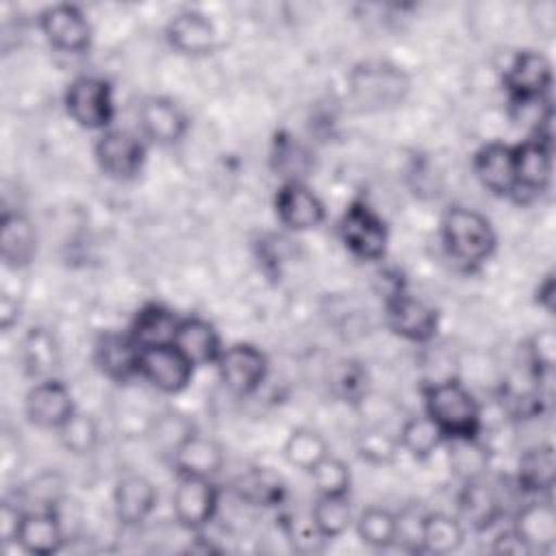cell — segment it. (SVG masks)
I'll return each instance as SVG.
<instances>
[{
    "label": "cell",
    "instance_id": "cell-15",
    "mask_svg": "<svg viewBox=\"0 0 556 556\" xmlns=\"http://www.w3.org/2000/svg\"><path fill=\"white\" fill-rule=\"evenodd\" d=\"M139 126L150 141L159 146H174L187 135L189 119L174 100L165 96H150L139 104Z\"/></svg>",
    "mask_w": 556,
    "mask_h": 556
},
{
    "label": "cell",
    "instance_id": "cell-17",
    "mask_svg": "<svg viewBox=\"0 0 556 556\" xmlns=\"http://www.w3.org/2000/svg\"><path fill=\"white\" fill-rule=\"evenodd\" d=\"M473 172L480 185L497 198H513L517 193L515 182V152L506 143H486L473 156Z\"/></svg>",
    "mask_w": 556,
    "mask_h": 556
},
{
    "label": "cell",
    "instance_id": "cell-20",
    "mask_svg": "<svg viewBox=\"0 0 556 556\" xmlns=\"http://www.w3.org/2000/svg\"><path fill=\"white\" fill-rule=\"evenodd\" d=\"M510 530L530 554L547 552L556 543V510L547 500H532L517 510Z\"/></svg>",
    "mask_w": 556,
    "mask_h": 556
},
{
    "label": "cell",
    "instance_id": "cell-16",
    "mask_svg": "<svg viewBox=\"0 0 556 556\" xmlns=\"http://www.w3.org/2000/svg\"><path fill=\"white\" fill-rule=\"evenodd\" d=\"M513 152L517 182L515 195H541L552 180V143L530 137L519 146H513Z\"/></svg>",
    "mask_w": 556,
    "mask_h": 556
},
{
    "label": "cell",
    "instance_id": "cell-9",
    "mask_svg": "<svg viewBox=\"0 0 556 556\" xmlns=\"http://www.w3.org/2000/svg\"><path fill=\"white\" fill-rule=\"evenodd\" d=\"M219 493L211 478L178 476L172 493V510L176 521L187 530H202L217 513Z\"/></svg>",
    "mask_w": 556,
    "mask_h": 556
},
{
    "label": "cell",
    "instance_id": "cell-2",
    "mask_svg": "<svg viewBox=\"0 0 556 556\" xmlns=\"http://www.w3.org/2000/svg\"><path fill=\"white\" fill-rule=\"evenodd\" d=\"M426 415L441 428L445 439L480 437L482 410L471 391L454 376L424 387Z\"/></svg>",
    "mask_w": 556,
    "mask_h": 556
},
{
    "label": "cell",
    "instance_id": "cell-41",
    "mask_svg": "<svg viewBox=\"0 0 556 556\" xmlns=\"http://www.w3.org/2000/svg\"><path fill=\"white\" fill-rule=\"evenodd\" d=\"M528 363H530V371L536 380H541L543 376L552 374L554 363H556V332L554 328H543L536 330L530 339H528Z\"/></svg>",
    "mask_w": 556,
    "mask_h": 556
},
{
    "label": "cell",
    "instance_id": "cell-23",
    "mask_svg": "<svg viewBox=\"0 0 556 556\" xmlns=\"http://www.w3.org/2000/svg\"><path fill=\"white\" fill-rule=\"evenodd\" d=\"M458 513L460 521L469 523L473 530H486L504 515V502L495 486H491L484 478L463 482L458 493Z\"/></svg>",
    "mask_w": 556,
    "mask_h": 556
},
{
    "label": "cell",
    "instance_id": "cell-4",
    "mask_svg": "<svg viewBox=\"0 0 556 556\" xmlns=\"http://www.w3.org/2000/svg\"><path fill=\"white\" fill-rule=\"evenodd\" d=\"M350 91L367 109H387L404 100L408 78L389 63H363L350 72Z\"/></svg>",
    "mask_w": 556,
    "mask_h": 556
},
{
    "label": "cell",
    "instance_id": "cell-42",
    "mask_svg": "<svg viewBox=\"0 0 556 556\" xmlns=\"http://www.w3.org/2000/svg\"><path fill=\"white\" fill-rule=\"evenodd\" d=\"M26 500L37 504V510H54L63 500V478L56 471H43L39 473L28 486H26Z\"/></svg>",
    "mask_w": 556,
    "mask_h": 556
},
{
    "label": "cell",
    "instance_id": "cell-46",
    "mask_svg": "<svg viewBox=\"0 0 556 556\" xmlns=\"http://www.w3.org/2000/svg\"><path fill=\"white\" fill-rule=\"evenodd\" d=\"M493 549L495 552H504V554H530L513 530H506V532L497 534V539L493 543Z\"/></svg>",
    "mask_w": 556,
    "mask_h": 556
},
{
    "label": "cell",
    "instance_id": "cell-8",
    "mask_svg": "<svg viewBox=\"0 0 556 556\" xmlns=\"http://www.w3.org/2000/svg\"><path fill=\"white\" fill-rule=\"evenodd\" d=\"M222 384L235 395H252L267 378V356L252 343H235L224 348L217 358Z\"/></svg>",
    "mask_w": 556,
    "mask_h": 556
},
{
    "label": "cell",
    "instance_id": "cell-12",
    "mask_svg": "<svg viewBox=\"0 0 556 556\" xmlns=\"http://www.w3.org/2000/svg\"><path fill=\"white\" fill-rule=\"evenodd\" d=\"M39 28L46 41L70 54L85 52L91 43V24L74 4H52L41 11Z\"/></svg>",
    "mask_w": 556,
    "mask_h": 556
},
{
    "label": "cell",
    "instance_id": "cell-31",
    "mask_svg": "<svg viewBox=\"0 0 556 556\" xmlns=\"http://www.w3.org/2000/svg\"><path fill=\"white\" fill-rule=\"evenodd\" d=\"M235 493L239 500L252 506H278L285 500V482L282 478L265 467H254L241 473L235 482Z\"/></svg>",
    "mask_w": 556,
    "mask_h": 556
},
{
    "label": "cell",
    "instance_id": "cell-1",
    "mask_svg": "<svg viewBox=\"0 0 556 556\" xmlns=\"http://www.w3.org/2000/svg\"><path fill=\"white\" fill-rule=\"evenodd\" d=\"M441 239L450 258L467 271L484 265L497 245L491 222L467 206L452 204L441 219Z\"/></svg>",
    "mask_w": 556,
    "mask_h": 556
},
{
    "label": "cell",
    "instance_id": "cell-37",
    "mask_svg": "<svg viewBox=\"0 0 556 556\" xmlns=\"http://www.w3.org/2000/svg\"><path fill=\"white\" fill-rule=\"evenodd\" d=\"M195 432L198 430H195L193 421L187 415L176 413V410H167V413L159 415L148 430L154 450H159V454H163L167 458H172V454Z\"/></svg>",
    "mask_w": 556,
    "mask_h": 556
},
{
    "label": "cell",
    "instance_id": "cell-22",
    "mask_svg": "<svg viewBox=\"0 0 556 556\" xmlns=\"http://www.w3.org/2000/svg\"><path fill=\"white\" fill-rule=\"evenodd\" d=\"M37 254V230L20 211H4L0 219V256L4 267L22 269Z\"/></svg>",
    "mask_w": 556,
    "mask_h": 556
},
{
    "label": "cell",
    "instance_id": "cell-7",
    "mask_svg": "<svg viewBox=\"0 0 556 556\" xmlns=\"http://www.w3.org/2000/svg\"><path fill=\"white\" fill-rule=\"evenodd\" d=\"M96 161L100 169L113 180H132L141 174L146 163L143 141L124 128H109L96 141Z\"/></svg>",
    "mask_w": 556,
    "mask_h": 556
},
{
    "label": "cell",
    "instance_id": "cell-32",
    "mask_svg": "<svg viewBox=\"0 0 556 556\" xmlns=\"http://www.w3.org/2000/svg\"><path fill=\"white\" fill-rule=\"evenodd\" d=\"M447 443V463L450 469L463 480H478L484 478L489 471L491 454L489 447L480 441V437L471 439H445Z\"/></svg>",
    "mask_w": 556,
    "mask_h": 556
},
{
    "label": "cell",
    "instance_id": "cell-5",
    "mask_svg": "<svg viewBox=\"0 0 556 556\" xmlns=\"http://www.w3.org/2000/svg\"><path fill=\"white\" fill-rule=\"evenodd\" d=\"M339 235L343 245L363 261H378L387 252V226L382 217L363 200H356L345 208L339 222Z\"/></svg>",
    "mask_w": 556,
    "mask_h": 556
},
{
    "label": "cell",
    "instance_id": "cell-40",
    "mask_svg": "<svg viewBox=\"0 0 556 556\" xmlns=\"http://www.w3.org/2000/svg\"><path fill=\"white\" fill-rule=\"evenodd\" d=\"M311 476H313L317 495H348L350 491V482H352L350 467L332 454L319 460L317 467L311 471Z\"/></svg>",
    "mask_w": 556,
    "mask_h": 556
},
{
    "label": "cell",
    "instance_id": "cell-44",
    "mask_svg": "<svg viewBox=\"0 0 556 556\" xmlns=\"http://www.w3.org/2000/svg\"><path fill=\"white\" fill-rule=\"evenodd\" d=\"M24 513L20 510V506H15L13 502H2V510H0V534L2 541H17V530L22 523Z\"/></svg>",
    "mask_w": 556,
    "mask_h": 556
},
{
    "label": "cell",
    "instance_id": "cell-47",
    "mask_svg": "<svg viewBox=\"0 0 556 556\" xmlns=\"http://www.w3.org/2000/svg\"><path fill=\"white\" fill-rule=\"evenodd\" d=\"M554 276L549 274V276H545L543 278V282L539 285V289H536V302H539V306H543L547 313H552L554 311Z\"/></svg>",
    "mask_w": 556,
    "mask_h": 556
},
{
    "label": "cell",
    "instance_id": "cell-33",
    "mask_svg": "<svg viewBox=\"0 0 556 556\" xmlns=\"http://www.w3.org/2000/svg\"><path fill=\"white\" fill-rule=\"evenodd\" d=\"M400 447L415 460H428L443 443L445 434L428 415L408 417L400 428Z\"/></svg>",
    "mask_w": 556,
    "mask_h": 556
},
{
    "label": "cell",
    "instance_id": "cell-36",
    "mask_svg": "<svg viewBox=\"0 0 556 556\" xmlns=\"http://www.w3.org/2000/svg\"><path fill=\"white\" fill-rule=\"evenodd\" d=\"M356 534L365 545L387 549L397 543V515L380 506H369L356 519Z\"/></svg>",
    "mask_w": 556,
    "mask_h": 556
},
{
    "label": "cell",
    "instance_id": "cell-43",
    "mask_svg": "<svg viewBox=\"0 0 556 556\" xmlns=\"http://www.w3.org/2000/svg\"><path fill=\"white\" fill-rule=\"evenodd\" d=\"M341 376H339V382H334L337 384V389H339V393L345 397V400H352V402H356V400H361V395L365 393V376H363V371L356 367V365H352V363H345L343 367H341Z\"/></svg>",
    "mask_w": 556,
    "mask_h": 556
},
{
    "label": "cell",
    "instance_id": "cell-13",
    "mask_svg": "<svg viewBox=\"0 0 556 556\" xmlns=\"http://www.w3.org/2000/svg\"><path fill=\"white\" fill-rule=\"evenodd\" d=\"M24 410L30 424L46 430H59L76 413V406L72 391L61 380L46 378L28 389Z\"/></svg>",
    "mask_w": 556,
    "mask_h": 556
},
{
    "label": "cell",
    "instance_id": "cell-28",
    "mask_svg": "<svg viewBox=\"0 0 556 556\" xmlns=\"http://www.w3.org/2000/svg\"><path fill=\"white\" fill-rule=\"evenodd\" d=\"M517 486L526 493H549L556 482V458L549 443L528 447L517 463Z\"/></svg>",
    "mask_w": 556,
    "mask_h": 556
},
{
    "label": "cell",
    "instance_id": "cell-10",
    "mask_svg": "<svg viewBox=\"0 0 556 556\" xmlns=\"http://www.w3.org/2000/svg\"><path fill=\"white\" fill-rule=\"evenodd\" d=\"M504 87L513 102L545 100L552 87V63L539 50H521L504 72Z\"/></svg>",
    "mask_w": 556,
    "mask_h": 556
},
{
    "label": "cell",
    "instance_id": "cell-30",
    "mask_svg": "<svg viewBox=\"0 0 556 556\" xmlns=\"http://www.w3.org/2000/svg\"><path fill=\"white\" fill-rule=\"evenodd\" d=\"M22 363L24 371L33 378H52L59 367V345L56 339L46 328H30L22 339Z\"/></svg>",
    "mask_w": 556,
    "mask_h": 556
},
{
    "label": "cell",
    "instance_id": "cell-45",
    "mask_svg": "<svg viewBox=\"0 0 556 556\" xmlns=\"http://www.w3.org/2000/svg\"><path fill=\"white\" fill-rule=\"evenodd\" d=\"M20 319V304L9 293L0 295V328L7 332Z\"/></svg>",
    "mask_w": 556,
    "mask_h": 556
},
{
    "label": "cell",
    "instance_id": "cell-21",
    "mask_svg": "<svg viewBox=\"0 0 556 556\" xmlns=\"http://www.w3.org/2000/svg\"><path fill=\"white\" fill-rule=\"evenodd\" d=\"M139 352L141 350L130 339V334L104 332L96 341L93 361L106 378L115 382H128L139 376Z\"/></svg>",
    "mask_w": 556,
    "mask_h": 556
},
{
    "label": "cell",
    "instance_id": "cell-29",
    "mask_svg": "<svg viewBox=\"0 0 556 556\" xmlns=\"http://www.w3.org/2000/svg\"><path fill=\"white\" fill-rule=\"evenodd\" d=\"M465 541V526L458 517L445 513H426L419 528V549L445 556L460 549Z\"/></svg>",
    "mask_w": 556,
    "mask_h": 556
},
{
    "label": "cell",
    "instance_id": "cell-35",
    "mask_svg": "<svg viewBox=\"0 0 556 556\" xmlns=\"http://www.w3.org/2000/svg\"><path fill=\"white\" fill-rule=\"evenodd\" d=\"M317 532L328 541L341 536L352 523V506L348 495H319L311 508Z\"/></svg>",
    "mask_w": 556,
    "mask_h": 556
},
{
    "label": "cell",
    "instance_id": "cell-25",
    "mask_svg": "<svg viewBox=\"0 0 556 556\" xmlns=\"http://www.w3.org/2000/svg\"><path fill=\"white\" fill-rule=\"evenodd\" d=\"M174 348H178L193 367L217 363L224 350L215 326L202 317H180Z\"/></svg>",
    "mask_w": 556,
    "mask_h": 556
},
{
    "label": "cell",
    "instance_id": "cell-26",
    "mask_svg": "<svg viewBox=\"0 0 556 556\" xmlns=\"http://www.w3.org/2000/svg\"><path fill=\"white\" fill-rule=\"evenodd\" d=\"M169 460L176 469V476L213 478L224 467L226 454L215 439L195 432L172 454Z\"/></svg>",
    "mask_w": 556,
    "mask_h": 556
},
{
    "label": "cell",
    "instance_id": "cell-18",
    "mask_svg": "<svg viewBox=\"0 0 556 556\" xmlns=\"http://www.w3.org/2000/svg\"><path fill=\"white\" fill-rule=\"evenodd\" d=\"M165 37L174 50L187 56H204L215 50L217 30L200 11H182L174 15L165 28Z\"/></svg>",
    "mask_w": 556,
    "mask_h": 556
},
{
    "label": "cell",
    "instance_id": "cell-38",
    "mask_svg": "<svg viewBox=\"0 0 556 556\" xmlns=\"http://www.w3.org/2000/svg\"><path fill=\"white\" fill-rule=\"evenodd\" d=\"M59 441L61 445L74 454V456H85L91 454L100 441V428L93 415L89 413H74L59 430Z\"/></svg>",
    "mask_w": 556,
    "mask_h": 556
},
{
    "label": "cell",
    "instance_id": "cell-27",
    "mask_svg": "<svg viewBox=\"0 0 556 556\" xmlns=\"http://www.w3.org/2000/svg\"><path fill=\"white\" fill-rule=\"evenodd\" d=\"M178 324H180V317L172 308L152 302L137 311L128 334L139 350L172 345Z\"/></svg>",
    "mask_w": 556,
    "mask_h": 556
},
{
    "label": "cell",
    "instance_id": "cell-3",
    "mask_svg": "<svg viewBox=\"0 0 556 556\" xmlns=\"http://www.w3.org/2000/svg\"><path fill=\"white\" fill-rule=\"evenodd\" d=\"M67 115L87 130H109L115 104L109 80L100 76H78L67 85L63 98Z\"/></svg>",
    "mask_w": 556,
    "mask_h": 556
},
{
    "label": "cell",
    "instance_id": "cell-39",
    "mask_svg": "<svg viewBox=\"0 0 556 556\" xmlns=\"http://www.w3.org/2000/svg\"><path fill=\"white\" fill-rule=\"evenodd\" d=\"M400 450V439L382 426H367L356 437V454L369 465H391Z\"/></svg>",
    "mask_w": 556,
    "mask_h": 556
},
{
    "label": "cell",
    "instance_id": "cell-14",
    "mask_svg": "<svg viewBox=\"0 0 556 556\" xmlns=\"http://www.w3.org/2000/svg\"><path fill=\"white\" fill-rule=\"evenodd\" d=\"M274 206L280 224L295 232L313 230L326 217L324 202L302 180H285L276 193Z\"/></svg>",
    "mask_w": 556,
    "mask_h": 556
},
{
    "label": "cell",
    "instance_id": "cell-11",
    "mask_svg": "<svg viewBox=\"0 0 556 556\" xmlns=\"http://www.w3.org/2000/svg\"><path fill=\"white\" fill-rule=\"evenodd\" d=\"M139 376L161 393H180L189 387L193 365L172 345L146 348L139 352Z\"/></svg>",
    "mask_w": 556,
    "mask_h": 556
},
{
    "label": "cell",
    "instance_id": "cell-34",
    "mask_svg": "<svg viewBox=\"0 0 556 556\" xmlns=\"http://www.w3.org/2000/svg\"><path fill=\"white\" fill-rule=\"evenodd\" d=\"M282 456L291 467L311 473L317 467V463L328 456V445L317 430L295 428L289 432L282 445Z\"/></svg>",
    "mask_w": 556,
    "mask_h": 556
},
{
    "label": "cell",
    "instance_id": "cell-19",
    "mask_svg": "<svg viewBox=\"0 0 556 556\" xmlns=\"http://www.w3.org/2000/svg\"><path fill=\"white\" fill-rule=\"evenodd\" d=\"M156 489L141 473H126L117 480L113 491L115 517L122 526H141L156 506Z\"/></svg>",
    "mask_w": 556,
    "mask_h": 556
},
{
    "label": "cell",
    "instance_id": "cell-6",
    "mask_svg": "<svg viewBox=\"0 0 556 556\" xmlns=\"http://www.w3.org/2000/svg\"><path fill=\"white\" fill-rule=\"evenodd\" d=\"M384 315L389 328L410 343H430L437 337L439 315L434 306L402 289L387 295Z\"/></svg>",
    "mask_w": 556,
    "mask_h": 556
},
{
    "label": "cell",
    "instance_id": "cell-48",
    "mask_svg": "<svg viewBox=\"0 0 556 556\" xmlns=\"http://www.w3.org/2000/svg\"><path fill=\"white\" fill-rule=\"evenodd\" d=\"M187 549H189L191 554H195V552H200V554H217V552H219V547L213 545L211 541H206L204 536H198Z\"/></svg>",
    "mask_w": 556,
    "mask_h": 556
},
{
    "label": "cell",
    "instance_id": "cell-24",
    "mask_svg": "<svg viewBox=\"0 0 556 556\" xmlns=\"http://www.w3.org/2000/svg\"><path fill=\"white\" fill-rule=\"evenodd\" d=\"M65 528L56 510H30L24 513L20 530H17V545L35 556H48L63 547Z\"/></svg>",
    "mask_w": 556,
    "mask_h": 556
}]
</instances>
